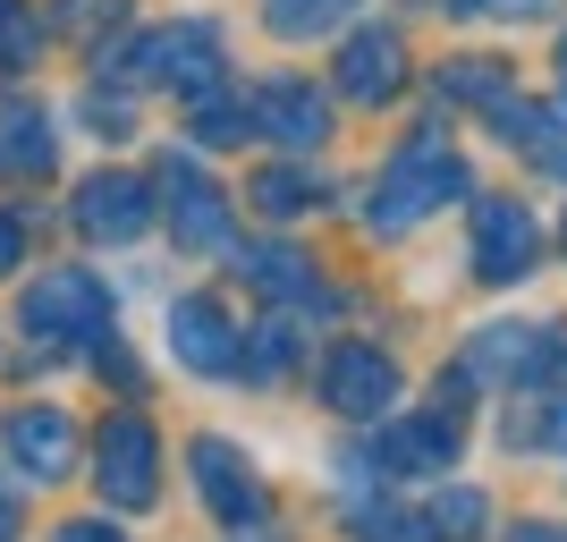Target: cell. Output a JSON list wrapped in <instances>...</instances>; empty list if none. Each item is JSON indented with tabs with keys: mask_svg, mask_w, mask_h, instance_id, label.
I'll return each mask as SVG.
<instances>
[{
	"mask_svg": "<svg viewBox=\"0 0 567 542\" xmlns=\"http://www.w3.org/2000/svg\"><path fill=\"white\" fill-rule=\"evenodd\" d=\"M441 195H466V162H457L450 144H441V127H432V136H415L399 162H390V178L373 187L364 221H373V229H406V221H424Z\"/></svg>",
	"mask_w": 567,
	"mask_h": 542,
	"instance_id": "6da1fadb",
	"label": "cell"
},
{
	"mask_svg": "<svg viewBox=\"0 0 567 542\" xmlns=\"http://www.w3.org/2000/svg\"><path fill=\"white\" fill-rule=\"evenodd\" d=\"M111 76H127V85H178V94H213L220 85V34L213 25H162V34H136L127 51H111L102 60Z\"/></svg>",
	"mask_w": 567,
	"mask_h": 542,
	"instance_id": "7a4b0ae2",
	"label": "cell"
},
{
	"mask_svg": "<svg viewBox=\"0 0 567 542\" xmlns=\"http://www.w3.org/2000/svg\"><path fill=\"white\" fill-rule=\"evenodd\" d=\"M25 339H43V348H69V339H102L111 330V288L94 272H43V280L25 288Z\"/></svg>",
	"mask_w": 567,
	"mask_h": 542,
	"instance_id": "3957f363",
	"label": "cell"
},
{
	"mask_svg": "<svg viewBox=\"0 0 567 542\" xmlns=\"http://www.w3.org/2000/svg\"><path fill=\"white\" fill-rule=\"evenodd\" d=\"M390 399H399V365L373 348V339H339L331 356H322V407H339V416H390Z\"/></svg>",
	"mask_w": 567,
	"mask_h": 542,
	"instance_id": "277c9868",
	"label": "cell"
},
{
	"mask_svg": "<svg viewBox=\"0 0 567 542\" xmlns=\"http://www.w3.org/2000/svg\"><path fill=\"white\" fill-rule=\"evenodd\" d=\"M94 467H102V474H94L102 500H118V509H144V500H153V474H162V441H153V425H144L136 407L102 425Z\"/></svg>",
	"mask_w": 567,
	"mask_h": 542,
	"instance_id": "5b68a950",
	"label": "cell"
},
{
	"mask_svg": "<svg viewBox=\"0 0 567 542\" xmlns=\"http://www.w3.org/2000/svg\"><path fill=\"white\" fill-rule=\"evenodd\" d=\"M466 374L474 381H550V374H567V339L525 330V323H492V330H474Z\"/></svg>",
	"mask_w": 567,
	"mask_h": 542,
	"instance_id": "8992f818",
	"label": "cell"
},
{
	"mask_svg": "<svg viewBox=\"0 0 567 542\" xmlns=\"http://www.w3.org/2000/svg\"><path fill=\"white\" fill-rule=\"evenodd\" d=\"M534 255H543L534 213H525V204H508V195H483V204H474V272L508 288V280H525V272H534Z\"/></svg>",
	"mask_w": 567,
	"mask_h": 542,
	"instance_id": "52a82bcc",
	"label": "cell"
},
{
	"mask_svg": "<svg viewBox=\"0 0 567 542\" xmlns=\"http://www.w3.org/2000/svg\"><path fill=\"white\" fill-rule=\"evenodd\" d=\"M76 221H85L102 246H127V237H144V221H153V187H144L136 170H94V178L76 187Z\"/></svg>",
	"mask_w": 567,
	"mask_h": 542,
	"instance_id": "ba28073f",
	"label": "cell"
},
{
	"mask_svg": "<svg viewBox=\"0 0 567 542\" xmlns=\"http://www.w3.org/2000/svg\"><path fill=\"white\" fill-rule=\"evenodd\" d=\"M187 458H195V483H204V500L220 509V525H229V534L262 518V483H255V467H246V449H229V441H213V432H204Z\"/></svg>",
	"mask_w": 567,
	"mask_h": 542,
	"instance_id": "9c48e42d",
	"label": "cell"
},
{
	"mask_svg": "<svg viewBox=\"0 0 567 542\" xmlns=\"http://www.w3.org/2000/svg\"><path fill=\"white\" fill-rule=\"evenodd\" d=\"M255 127L271 144H288V153H313V144L331 136V102L313 94V85H297V76H271L255 94Z\"/></svg>",
	"mask_w": 567,
	"mask_h": 542,
	"instance_id": "30bf717a",
	"label": "cell"
},
{
	"mask_svg": "<svg viewBox=\"0 0 567 542\" xmlns=\"http://www.w3.org/2000/svg\"><path fill=\"white\" fill-rule=\"evenodd\" d=\"M169 348H178V365L220 381V374H237V348H246V339L229 330V314H220L213 297H178V306H169Z\"/></svg>",
	"mask_w": 567,
	"mask_h": 542,
	"instance_id": "8fae6325",
	"label": "cell"
},
{
	"mask_svg": "<svg viewBox=\"0 0 567 542\" xmlns=\"http://www.w3.org/2000/svg\"><path fill=\"white\" fill-rule=\"evenodd\" d=\"M162 195H169V229L187 246H220L229 237V204H220V187L195 162H162Z\"/></svg>",
	"mask_w": 567,
	"mask_h": 542,
	"instance_id": "7c38bea8",
	"label": "cell"
},
{
	"mask_svg": "<svg viewBox=\"0 0 567 542\" xmlns=\"http://www.w3.org/2000/svg\"><path fill=\"white\" fill-rule=\"evenodd\" d=\"M406 85V43L390 34V25H364L348 51H339V94L355 102H390Z\"/></svg>",
	"mask_w": 567,
	"mask_h": 542,
	"instance_id": "4fadbf2b",
	"label": "cell"
},
{
	"mask_svg": "<svg viewBox=\"0 0 567 542\" xmlns=\"http://www.w3.org/2000/svg\"><path fill=\"white\" fill-rule=\"evenodd\" d=\"M9 458H18L34 483H60V474L76 467V425L60 407H25V416H9Z\"/></svg>",
	"mask_w": 567,
	"mask_h": 542,
	"instance_id": "5bb4252c",
	"label": "cell"
},
{
	"mask_svg": "<svg viewBox=\"0 0 567 542\" xmlns=\"http://www.w3.org/2000/svg\"><path fill=\"white\" fill-rule=\"evenodd\" d=\"M457 458V416H406V425H381V467L390 474H441Z\"/></svg>",
	"mask_w": 567,
	"mask_h": 542,
	"instance_id": "9a60e30c",
	"label": "cell"
},
{
	"mask_svg": "<svg viewBox=\"0 0 567 542\" xmlns=\"http://www.w3.org/2000/svg\"><path fill=\"white\" fill-rule=\"evenodd\" d=\"M51 170V127L25 102H0V178H43Z\"/></svg>",
	"mask_w": 567,
	"mask_h": 542,
	"instance_id": "2e32d148",
	"label": "cell"
},
{
	"mask_svg": "<svg viewBox=\"0 0 567 542\" xmlns=\"http://www.w3.org/2000/svg\"><path fill=\"white\" fill-rule=\"evenodd\" d=\"M483 525H492V500L474 483H441L424 509V542H483Z\"/></svg>",
	"mask_w": 567,
	"mask_h": 542,
	"instance_id": "e0dca14e",
	"label": "cell"
},
{
	"mask_svg": "<svg viewBox=\"0 0 567 542\" xmlns=\"http://www.w3.org/2000/svg\"><path fill=\"white\" fill-rule=\"evenodd\" d=\"M492 119H499V127H517V144L550 170V178H567V102H559V111H525V102H499Z\"/></svg>",
	"mask_w": 567,
	"mask_h": 542,
	"instance_id": "ac0fdd59",
	"label": "cell"
},
{
	"mask_svg": "<svg viewBox=\"0 0 567 542\" xmlns=\"http://www.w3.org/2000/svg\"><path fill=\"white\" fill-rule=\"evenodd\" d=\"M255 288H262V297H280V306L331 314V288L313 280V263H297V255H255Z\"/></svg>",
	"mask_w": 567,
	"mask_h": 542,
	"instance_id": "d6986e66",
	"label": "cell"
},
{
	"mask_svg": "<svg viewBox=\"0 0 567 542\" xmlns=\"http://www.w3.org/2000/svg\"><path fill=\"white\" fill-rule=\"evenodd\" d=\"M195 136L204 144H237V136H255V102H237V94H195Z\"/></svg>",
	"mask_w": 567,
	"mask_h": 542,
	"instance_id": "ffe728a7",
	"label": "cell"
},
{
	"mask_svg": "<svg viewBox=\"0 0 567 542\" xmlns=\"http://www.w3.org/2000/svg\"><path fill=\"white\" fill-rule=\"evenodd\" d=\"M255 204L271 221H297L313 204V178H306V170H262V178H255Z\"/></svg>",
	"mask_w": 567,
	"mask_h": 542,
	"instance_id": "44dd1931",
	"label": "cell"
},
{
	"mask_svg": "<svg viewBox=\"0 0 567 542\" xmlns=\"http://www.w3.org/2000/svg\"><path fill=\"white\" fill-rule=\"evenodd\" d=\"M441 85H450L457 102H483V111H499V102H508V76H499L492 60H450V76H441Z\"/></svg>",
	"mask_w": 567,
	"mask_h": 542,
	"instance_id": "7402d4cb",
	"label": "cell"
},
{
	"mask_svg": "<svg viewBox=\"0 0 567 542\" xmlns=\"http://www.w3.org/2000/svg\"><path fill=\"white\" fill-rule=\"evenodd\" d=\"M34 60V9L25 0H0V76H18Z\"/></svg>",
	"mask_w": 567,
	"mask_h": 542,
	"instance_id": "603a6c76",
	"label": "cell"
},
{
	"mask_svg": "<svg viewBox=\"0 0 567 542\" xmlns=\"http://www.w3.org/2000/svg\"><path fill=\"white\" fill-rule=\"evenodd\" d=\"M355 0H271V25L280 34H322V25H339Z\"/></svg>",
	"mask_w": 567,
	"mask_h": 542,
	"instance_id": "cb8c5ba5",
	"label": "cell"
},
{
	"mask_svg": "<svg viewBox=\"0 0 567 542\" xmlns=\"http://www.w3.org/2000/svg\"><path fill=\"white\" fill-rule=\"evenodd\" d=\"M288 348H297V339H288V323H262V330H255V348H237V365H246V374H280Z\"/></svg>",
	"mask_w": 567,
	"mask_h": 542,
	"instance_id": "d4e9b609",
	"label": "cell"
},
{
	"mask_svg": "<svg viewBox=\"0 0 567 542\" xmlns=\"http://www.w3.org/2000/svg\"><path fill=\"white\" fill-rule=\"evenodd\" d=\"M51 542H127V534H118V525H102V518H76V525H60Z\"/></svg>",
	"mask_w": 567,
	"mask_h": 542,
	"instance_id": "484cf974",
	"label": "cell"
},
{
	"mask_svg": "<svg viewBox=\"0 0 567 542\" xmlns=\"http://www.w3.org/2000/svg\"><path fill=\"white\" fill-rule=\"evenodd\" d=\"M18 246H25L18 213H0V280H9V272H18Z\"/></svg>",
	"mask_w": 567,
	"mask_h": 542,
	"instance_id": "4316f807",
	"label": "cell"
},
{
	"mask_svg": "<svg viewBox=\"0 0 567 542\" xmlns=\"http://www.w3.org/2000/svg\"><path fill=\"white\" fill-rule=\"evenodd\" d=\"M474 9H499V18H543L550 0H474Z\"/></svg>",
	"mask_w": 567,
	"mask_h": 542,
	"instance_id": "83f0119b",
	"label": "cell"
},
{
	"mask_svg": "<svg viewBox=\"0 0 567 542\" xmlns=\"http://www.w3.org/2000/svg\"><path fill=\"white\" fill-rule=\"evenodd\" d=\"M508 542H567V534H559V525H543V518H534V525H517Z\"/></svg>",
	"mask_w": 567,
	"mask_h": 542,
	"instance_id": "f1b7e54d",
	"label": "cell"
},
{
	"mask_svg": "<svg viewBox=\"0 0 567 542\" xmlns=\"http://www.w3.org/2000/svg\"><path fill=\"white\" fill-rule=\"evenodd\" d=\"M0 542H18V500L0 492Z\"/></svg>",
	"mask_w": 567,
	"mask_h": 542,
	"instance_id": "f546056e",
	"label": "cell"
},
{
	"mask_svg": "<svg viewBox=\"0 0 567 542\" xmlns=\"http://www.w3.org/2000/svg\"><path fill=\"white\" fill-rule=\"evenodd\" d=\"M450 9H474V0H450Z\"/></svg>",
	"mask_w": 567,
	"mask_h": 542,
	"instance_id": "4dcf8cb0",
	"label": "cell"
},
{
	"mask_svg": "<svg viewBox=\"0 0 567 542\" xmlns=\"http://www.w3.org/2000/svg\"><path fill=\"white\" fill-rule=\"evenodd\" d=\"M559 69H567V43H559Z\"/></svg>",
	"mask_w": 567,
	"mask_h": 542,
	"instance_id": "1f68e13d",
	"label": "cell"
}]
</instances>
